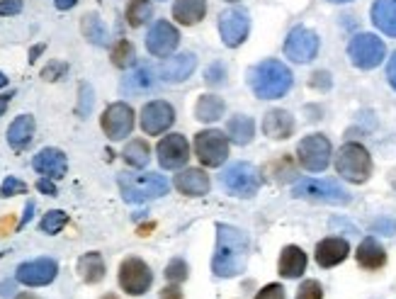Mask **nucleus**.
Here are the masks:
<instances>
[{
  "label": "nucleus",
  "mask_w": 396,
  "mask_h": 299,
  "mask_svg": "<svg viewBox=\"0 0 396 299\" xmlns=\"http://www.w3.org/2000/svg\"><path fill=\"white\" fill-rule=\"evenodd\" d=\"M248 260V236L228 224H217V251L212 258V270L217 278H236L243 273Z\"/></svg>",
  "instance_id": "nucleus-1"
},
{
  "label": "nucleus",
  "mask_w": 396,
  "mask_h": 299,
  "mask_svg": "<svg viewBox=\"0 0 396 299\" xmlns=\"http://www.w3.org/2000/svg\"><path fill=\"white\" fill-rule=\"evenodd\" d=\"M251 88L260 100H278L292 88V71L282 61L265 59L251 69Z\"/></svg>",
  "instance_id": "nucleus-2"
},
{
  "label": "nucleus",
  "mask_w": 396,
  "mask_h": 299,
  "mask_svg": "<svg viewBox=\"0 0 396 299\" xmlns=\"http://www.w3.org/2000/svg\"><path fill=\"white\" fill-rule=\"evenodd\" d=\"M117 183H119V190H122V197L127 199V202H132V205L163 197V194L168 192V180L159 173H141V175L119 173Z\"/></svg>",
  "instance_id": "nucleus-3"
},
{
  "label": "nucleus",
  "mask_w": 396,
  "mask_h": 299,
  "mask_svg": "<svg viewBox=\"0 0 396 299\" xmlns=\"http://www.w3.org/2000/svg\"><path fill=\"white\" fill-rule=\"evenodd\" d=\"M336 170L350 183H365L372 173V158L362 144H345L336 156Z\"/></svg>",
  "instance_id": "nucleus-4"
},
{
  "label": "nucleus",
  "mask_w": 396,
  "mask_h": 299,
  "mask_svg": "<svg viewBox=\"0 0 396 299\" xmlns=\"http://www.w3.org/2000/svg\"><path fill=\"white\" fill-rule=\"evenodd\" d=\"M292 194L299 199H312V202H326V205H348L350 194L333 180H299L292 188Z\"/></svg>",
  "instance_id": "nucleus-5"
},
{
  "label": "nucleus",
  "mask_w": 396,
  "mask_h": 299,
  "mask_svg": "<svg viewBox=\"0 0 396 299\" xmlns=\"http://www.w3.org/2000/svg\"><path fill=\"white\" fill-rule=\"evenodd\" d=\"M348 56H350V61L357 69L370 71V69H377V66L384 61L386 46L377 35L362 32V35H355L350 39V44H348Z\"/></svg>",
  "instance_id": "nucleus-6"
},
{
  "label": "nucleus",
  "mask_w": 396,
  "mask_h": 299,
  "mask_svg": "<svg viewBox=\"0 0 396 299\" xmlns=\"http://www.w3.org/2000/svg\"><path fill=\"white\" fill-rule=\"evenodd\" d=\"M297 156H299V163L307 170L321 173V170H326V165L331 163V141L323 134L304 136L297 146Z\"/></svg>",
  "instance_id": "nucleus-7"
},
{
  "label": "nucleus",
  "mask_w": 396,
  "mask_h": 299,
  "mask_svg": "<svg viewBox=\"0 0 396 299\" xmlns=\"http://www.w3.org/2000/svg\"><path fill=\"white\" fill-rule=\"evenodd\" d=\"M195 151H197V158L202 161L207 168H217V165H222L228 156L226 134L219 129L199 132V134L195 136Z\"/></svg>",
  "instance_id": "nucleus-8"
},
{
  "label": "nucleus",
  "mask_w": 396,
  "mask_h": 299,
  "mask_svg": "<svg viewBox=\"0 0 396 299\" xmlns=\"http://www.w3.org/2000/svg\"><path fill=\"white\" fill-rule=\"evenodd\" d=\"M222 185L236 197H253L260 188V175L251 163H233L224 170Z\"/></svg>",
  "instance_id": "nucleus-9"
},
{
  "label": "nucleus",
  "mask_w": 396,
  "mask_h": 299,
  "mask_svg": "<svg viewBox=\"0 0 396 299\" xmlns=\"http://www.w3.org/2000/svg\"><path fill=\"white\" fill-rule=\"evenodd\" d=\"M151 282H154V275L141 258H127L119 265V284H122L124 292L139 297L151 287Z\"/></svg>",
  "instance_id": "nucleus-10"
},
{
  "label": "nucleus",
  "mask_w": 396,
  "mask_h": 299,
  "mask_svg": "<svg viewBox=\"0 0 396 299\" xmlns=\"http://www.w3.org/2000/svg\"><path fill=\"white\" fill-rule=\"evenodd\" d=\"M285 54L297 64H309L318 54V37L307 27H294L285 42Z\"/></svg>",
  "instance_id": "nucleus-11"
},
{
  "label": "nucleus",
  "mask_w": 396,
  "mask_h": 299,
  "mask_svg": "<svg viewBox=\"0 0 396 299\" xmlns=\"http://www.w3.org/2000/svg\"><path fill=\"white\" fill-rule=\"evenodd\" d=\"M100 125H102V132L109 139L122 141L124 136H129L132 129H134V112H132L129 105H124V102H114V105H109L107 110H105Z\"/></svg>",
  "instance_id": "nucleus-12"
},
{
  "label": "nucleus",
  "mask_w": 396,
  "mask_h": 299,
  "mask_svg": "<svg viewBox=\"0 0 396 299\" xmlns=\"http://www.w3.org/2000/svg\"><path fill=\"white\" fill-rule=\"evenodd\" d=\"M56 273H59L56 260L37 258V260H30V263H22L15 273V280L20 284H27V287H44V284L54 282Z\"/></svg>",
  "instance_id": "nucleus-13"
},
{
  "label": "nucleus",
  "mask_w": 396,
  "mask_h": 299,
  "mask_svg": "<svg viewBox=\"0 0 396 299\" xmlns=\"http://www.w3.org/2000/svg\"><path fill=\"white\" fill-rule=\"evenodd\" d=\"M251 30V20H248V12L241 8H233V10L222 12L219 17V32H222V39L226 46H241L248 37Z\"/></svg>",
  "instance_id": "nucleus-14"
},
{
  "label": "nucleus",
  "mask_w": 396,
  "mask_h": 299,
  "mask_svg": "<svg viewBox=\"0 0 396 299\" xmlns=\"http://www.w3.org/2000/svg\"><path fill=\"white\" fill-rule=\"evenodd\" d=\"M175 122V110L165 100H154L141 110V129L149 136H159Z\"/></svg>",
  "instance_id": "nucleus-15"
},
{
  "label": "nucleus",
  "mask_w": 396,
  "mask_h": 299,
  "mask_svg": "<svg viewBox=\"0 0 396 299\" xmlns=\"http://www.w3.org/2000/svg\"><path fill=\"white\" fill-rule=\"evenodd\" d=\"M156 154H159V163L168 170L183 168L190 158V146L185 141L183 134H168L165 139L159 141L156 146Z\"/></svg>",
  "instance_id": "nucleus-16"
},
{
  "label": "nucleus",
  "mask_w": 396,
  "mask_h": 299,
  "mask_svg": "<svg viewBox=\"0 0 396 299\" xmlns=\"http://www.w3.org/2000/svg\"><path fill=\"white\" fill-rule=\"evenodd\" d=\"M180 44V35L170 22L165 20H159L154 27L149 30L146 35V49L151 51L154 56H168L178 49Z\"/></svg>",
  "instance_id": "nucleus-17"
},
{
  "label": "nucleus",
  "mask_w": 396,
  "mask_h": 299,
  "mask_svg": "<svg viewBox=\"0 0 396 299\" xmlns=\"http://www.w3.org/2000/svg\"><path fill=\"white\" fill-rule=\"evenodd\" d=\"M32 165H35L37 173L46 175V178H64L66 170H69V161H66L64 151L59 149H42L39 154L35 156V161H32Z\"/></svg>",
  "instance_id": "nucleus-18"
},
{
  "label": "nucleus",
  "mask_w": 396,
  "mask_h": 299,
  "mask_svg": "<svg viewBox=\"0 0 396 299\" xmlns=\"http://www.w3.org/2000/svg\"><path fill=\"white\" fill-rule=\"evenodd\" d=\"M195 66H197L195 54H178L161 66V78L165 83H183V80H188L192 75Z\"/></svg>",
  "instance_id": "nucleus-19"
},
{
  "label": "nucleus",
  "mask_w": 396,
  "mask_h": 299,
  "mask_svg": "<svg viewBox=\"0 0 396 299\" xmlns=\"http://www.w3.org/2000/svg\"><path fill=\"white\" fill-rule=\"evenodd\" d=\"M350 253V244L345 239H323L316 246V263L321 268H333V265L343 263Z\"/></svg>",
  "instance_id": "nucleus-20"
},
{
  "label": "nucleus",
  "mask_w": 396,
  "mask_h": 299,
  "mask_svg": "<svg viewBox=\"0 0 396 299\" xmlns=\"http://www.w3.org/2000/svg\"><path fill=\"white\" fill-rule=\"evenodd\" d=\"M262 132H265V136H270V139H289L294 132V120L289 112L285 110H273L268 112V115L262 117Z\"/></svg>",
  "instance_id": "nucleus-21"
},
{
  "label": "nucleus",
  "mask_w": 396,
  "mask_h": 299,
  "mask_svg": "<svg viewBox=\"0 0 396 299\" xmlns=\"http://www.w3.org/2000/svg\"><path fill=\"white\" fill-rule=\"evenodd\" d=\"M175 188L190 197H202L209 190V178L199 168H188L180 175H175Z\"/></svg>",
  "instance_id": "nucleus-22"
},
{
  "label": "nucleus",
  "mask_w": 396,
  "mask_h": 299,
  "mask_svg": "<svg viewBox=\"0 0 396 299\" xmlns=\"http://www.w3.org/2000/svg\"><path fill=\"white\" fill-rule=\"evenodd\" d=\"M307 270V253L299 246H285L282 255H280V275L282 278H299Z\"/></svg>",
  "instance_id": "nucleus-23"
},
{
  "label": "nucleus",
  "mask_w": 396,
  "mask_h": 299,
  "mask_svg": "<svg viewBox=\"0 0 396 299\" xmlns=\"http://www.w3.org/2000/svg\"><path fill=\"white\" fill-rule=\"evenodd\" d=\"M372 22L384 35L396 37V0H377L372 6Z\"/></svg>",
  "instance_id": "nucleus-24"
},
{
  "label": "nucleus",
  "mask_w": 396,
  "mask_h": 299,
  "mask_svg": "<svg viewBox=\"0 0 396 299\" xmlns=\"http://www.w3.org/2000/svg\"><path fill=\"white\" fill-rule=\"evenodd\" d=\"M357 263L367 270H379V268H384V263H386V251L381 248L379 241L367 236V239L360 244V248H357Z\"/></svg>",
  "instance_id": "nucleus-25"
},
{
  "label": "nucleus",
  "mask_w": 396,
  "mask_h": 299,
  "mask_svg": "<svg viewBox=\"0 0 396 299\" xmlns=\"http://www.w3.org/2000/svg\"><path fill=\"white\" fill-rule=\"evenodd\" d=\"M207 12V0H175L173 17L180 25H197Z\"/></svg>",
  "instance_id": "nucleus-26"
},
{
  "label": "nucleus",
  "mask_w": 396,
  "mask_h": 299,
  "mask_svg": "<svg viewBox=\"0 0 396 299\" xmlns=\"http://www.w3.org/2000/svg\"><path fill=\"white\" fill-rule=\"evenodd\" d=\"M32 136H35V117L20 115L10 125V129H8V144H10L12 149L20 151V149H25V146L30 144Z\"/></svg>",
  "instance_id": "nucleus-27"
},
{
  "label": "nucleus",
  "mask_w": 396,
  "mask_h": 299,
  "mask_svg": "<svg viewBox=\"0 0 396 299\" xmlns=\"http://www.w3.org/2000/svg\"><path fill=\"white\" fill-rule=\"evenodd\" d=\"M154 88V71L149 66H139L136 71L127 75L122 80V93L129 95H141V93H149Z\"/></svg>",
  "instance_id": "nucleus-28"
},
{
  "label": "nucleus",
  "mask_w": 396,
  "mask_h": 299,
  "mask_svg": "<svg viewBox=\"0 0 396 299\" xmlns=\"http://www.w3.org/2000/svg\"><path fill=\"white\" fill-rule=\"evenodd\" d=\"M78 275L83 282L98 284L105 278V260L100 253H85L78 260Z\"/></svg>",
  "instance_id": "nucleus-29"
},
{
  "label": "nucleus",
  "mask_w": 396,
  "mask_h": 299,
  "mask_svg": "<svg viewBox=\"0 0 396 299\" xmlns=\"http://www.w3.org/2000/svg\"><path fill=\"white\" fill-rule=\"evenodd\" d=\"M253 132H255V125H253V120H251V117H246V115L231 117V120H228V125H226L228 139H231L233 144H238V146L251 144Z\"/></svg>",
  "instance_id": "nucleus-30"
},
{
  "label": "nucleus",
  "mask_w": 396,
  "mask_h": 299,
  "mask_svg": "<svg viewBox=\"0 0 396 299\" xmlns=\"http://www.w3.org/2000/svg\"><path fill=\"white\" fill-rule=\"evenodd\" d=\"M224 115V100L217 95H202L195 105V117L199 122H217Z\"/></svg>",
  "instance_id": "nucleus-31"
},
{
  "label": "nucleus",
  "mask_w": 396,
  "mask_h": 299,
  "mask_svg": "<svg viewBox=\"0 0 396 299\" xmlns=\"http://www.w3.org/2000/svg\"><path fill=\"white\" fill-rule=\"evenodd\" d=\"M80 30H83L85 39L93 42L95 46H107V42H109L107 27L102 25V20H100L95 12H90V15L83 17V22H80Z\"/></svg>",
  "instance_id": "nucleus-32"
},
{
  "label": "nucleus",
  "mask_w": 396,
  "mask_h": 299,
  "mask_svg": "<svg viewBox=\"0 0 396 299\" xmlns=\"http://www.w3.org/2000/svg\"><path fill=\"white\" fill-rule=\"evenodd\" d=\"M122 156L132 168H146V165H149V158H151V149L144 139H134L124 146Z\"/></svg>",
  "instance_id": "nucleus-33"
},
{
  "label": "nucleus",
  "mask_w": 396,
  "mask_h": 299,
  "mask_svg": "<svg viewBox=\"0 0 396 299\" xmlns=\"http://www.w3.org/2000/svg\"><path fill=\"white\" fill-rule=\"evenodd\" d=\"M151 12H154V6H151L149 0H129L127 22L132 27H141L151 17Z\"/></svg>",
  "instance_id": "nucleus-34"
},
{
  "label": "nucleus",
  "mask_w": 396,
  "mask_h": 299,
  "mask_svg": "<svg viewBox=\"0 0 396 299\" xmlns=\"http://www.w3.org/2000/svg\"><path fill=\"white\" fill-rule=\"evenodd\" d=\"M66 224H69V215H66V212H61V210H51V212H46V215H44L39 229L44 231V234L54 236V234H59Z\"/></svg>",
  "instance_id": "nucleus-35"
},
{
  "label": "nucleus",
  "mask_w": 396,
  "mask_h": 299,
  "mask_svg": "<svg viewBox=\"0 0 396 299\" xmlns=\"http://www.w3.org/2000/svg\"><path fill=\"white\" fill-rule=\"evenodd\" d=\"M112 64L117 66V69H129V66L134 64V46L124 39L119 42L112 49Z\"/></svg>",
  "instance_id": "nucleus-36"
},
{
  "label": "nucleus",
  "mask_w": 396,
  "mask_h": 299,
  "mask_svg": "<svg viewBox=\"0 0 396 299\" xmlns=\"http://www.w3.org/2000/svg\"><path fill=\"white\" fill-rule=\"evenodd\" d=\"M165 278H168L170 282H183V280H188V263L180 258L170 260L168 268H165Z\"/></svg>",
  "instance_id": "nucleus-37"
},
{
  "label": "nucleus",
  "mask_w": 396,
  "mask_h": 299,
  "mask_svg": "<svg viewBox=\"0 0 396 299\" xmlns=\"http://www.w3.org/2000/svg\"><path fill=\"white\" fill-rule=\"evenodd\" d=\"M80 100H78V117H88L90 110H93V88L88 83H80L78 88Z\"/></svg>",
  "instance_id": "nucleus-38"
},
{
  "label": "nucleus",
  "mask_w": 396,
  "mask_h": 299,
  "mask_svg": "<svg viewBox=\"0 0 396 299\" xmlns=\"http://www.w3.org/2000/svg\"><path fill=\"white\" fill-rule=\"evenodd\" d=\"M25 192H27V183L12 178V175L0 185V194H3V197H12V194H25Z\"/></svg>",
  "instance_id": "nucleus-39"
},
{
  "label": "nucleus",
  "mask_w": 396,
  "mask_h": 299,
  "mask_svg": "<svg viewBox=\"0 0 396 299\" xmlns=\"http://www.w3.org/2000/svg\"><path fill=\"white\" fill-rule=\"evenodd\" d=\"M297 299H323V289L316 280H307V282L299 287Z\"/></svg>",
  "instance_id": "nucleus-40"
},
{
  "label": "nucleus",
  "mask_w": 396,
  "mask_h": 299,
  "mask_svg": "<svg viewBox=\"0 0 396 299\" xmlns=\"http://www.w3.org/2000/svg\"><path fill=\"white\" fill-rule=\"evenodd\" d=\"M66 71H69V66L61 64V61H54V64H49L44 71H42V78H44V80H59L61 75H66Z\"/></svg>",
  "instance_id": "nucleus-41"
},
{
  "label": "nucleus",
  "mask_w": 396,
  "mask_h": 299,
  "mask_svg": "<svg viewBox=\"0 0 396 299\" xmlns=\"http://www.w3.org/2000/svg\"><path fill=\"white\" fill-rule=\"evenodd\" d=\"M255 299H285V289L282 284L273 282V284H265L260 292L255 294Z\"/></svg>",
  "instance_id": "nucleus-42"
},
{
  "label": "nucleus",
  "mask_w": 396,
  "mask_h": 299,
  "mask_svg": "<svg viewBox=\"0 0 396 299\" xmlns=\"http://www.w3.org/2000/svg\"><path fill=\"white\" fill-rule=\"evenodd\" d=\"M204 78H207L209 85H222L224 78H226V71H224L222 64H214L212 69H207V73H204Z\"/></svg>",
  "instance_id": "nucleus-43"
},
{
  "label": "nucleus",
  "mask_w": 396,
  "mask_h": 299,
  "mask_svg": "<svg viewBox=\"0 0 396 299\" xmlns=\"http://www.w3.org/2000/svg\"><path fill=\"white\" fill-rule=\"evenodd\" d=\"M22 12V0H3L0 3V15H17Z\"/></svg>",
  "instance_id": "nucleus-44"
},
{
  "label": "nucleus",
  "mask_w": 396,
  "mask_h": 299,
  "mask_svg": "<svg viewBox=\"0 0 396 299\" xmlns=\"http://www.w3.org/2000/svg\"><path fill=\"white\" fill-rule=\"evenodd\" d=\"M37 190H39V192H44V194H49V197H56V194H59L56 185L51 183L49 178H39V180H37Z\"/></svg>",
  "instance_id": "nucleus-45"
},
{
  "label": "nucleus",
  "mask_w": 396,
  "mask_h": 299,
  "mask_svg": "<svg viewBox=\"0 0 396 299\" xmlns=\"http://www.w3.org/2000/svg\"><path fill=\"white\" fill-rule=\"evenodd\" d=\"M386 78H389L391 88L396 90V51H394V54H391V59H389V66H386Z\"/></svg>",
  "instance_id": "nucleus-46"
},
{
  "label": "nucleus",
  "mask_w": 396,
  "mask_h": 299,
  "mask_svg": "<svg viewBox=\"0 0 396 299\" xmlns=\"http://www.w3.org/2000/svg\"><path fill=\"white\" fill-rule=\"evenodd\" d=\"M0 297H3V299L15 297V282H12V280H8V282H0Z\"/></svg>",
  "instance_id": "nucleus-47"
},
{
  "label": "nucleus",
  "mask_w": 396,
  "mask_h": 299,
  "mask_svg": "<svg viewBox=\"0 0 396 299\" xmlns=\"http://www.w3.org/2000/svg\"><path fill=\"white\" fill-rule=\"evenodd\" d=\"M161 299H183V292H180L178 284H170L161 292Z\"/></svg>",
  "instance_id": "nucleus-48"
},
{
  "label": "nucleus",
  "mask_w": 396,
  "mask_h": 299,
  "mask_svg": "<svg viewBox=\"0 0 396 299\" xmlns=\"http://www.w3.org/2000/svg\"><path fill=\"white\" fill-rule=\"evenodd\" d=\"M314 85H316V88H328V85H331V75L321 71V73L314 75Z\"/></svg>",
  "instance_id": "nucleus-49"
},
{
  "label": "nucleus",
  "mask_w": 396,
  "mask_h": 299,
  "mask_svg": "<svg viewBox=\"0 0 396 299\" xmlns=\"http://www.w3.org/2000/svg\"><path fill=\"white\" fill-rule=\"evenodd\" d=\"M32 215H35V202H27V207H25V217H22V221H20V226H25L27 221L32 219Z\"/></svg>",
  "instance_id": "nucleus-50"
},
{
  "label": "nucleus",
  "mask_w": 396,
  "mask_h": 299,
  "mask_svg": "<svg viewBox=\"0 0 396 299\" xmlns=\"http://www.w3.org/2000/svg\"><path fill=\"white\" fill-rule=\"evenodd\" d=\"M54 3H56V8H59V10H71L78 0H54Z\"/></svg>",
  "instance_id": "nucleus-51"
},
{
  "label": "nucleus",
  "mask_w": 396,
  "mask_h": 299,
  "mask_svg": "<svg viewBox=\"0 0 396 299\" xmlns=\"http://www.w3.org/2000/svg\"><path fill=\"white\" fill-rule=\"evenodd\" d=\"M12 100V93H8V95H0V115L6 112V107H8V102Z\"/></svg>",
  "instance_id": "nucleus-52"
},
{
  "label": "nucleus",
  "mask_w": 396,
  "mask_h": 299,
  "mask_svg": "<svg viewBox=\"0 0 396 299\" xmlns=\"http://www.w3.org/2000/svg\"><path fill=\"white\" fill-rule=\"evenodd\" d=\"M42 51H44V44H39V46H35V49L30 51V61H37V56L42 54Z\"/></svg>",
  "instance_id": "nucleus-53"
},
{
  "label": "nucleus",
  "mask_w": 396,
  "mask_h": 299,
  "mask_svg": "<svg viewBox=\"0 0 396 299\" xmlns=\"http://www.w3.org/2000/svg\"><path fill=\"white\" fill-rule=\"evenodd\" d=\"M6 85H8V78H6V73L0 71V88H6Z\"/></svg>",
  "instance_id": "nucleus-54"
},
{
  "label": "nucleus",
  "mask_w": 396,
  "mask_h": 299,
  "mask_svg": "<svg viewBox=\"0 0 396 299\" xmlns=\"http://www.w3.org/2000/svg\"><path fill=\"white\" fill-rule=\"evenodd\" d=\"M17 299H37V297H35V294H20Z\"/></svg>",
  "instance_id": "nucleus-55"
},
{
  "label": "nucleus",
  "mask_w": 396,
  "mask_h": 299,
  "mask_svg": "<svg viewBox=\"0 0 396 299\" xmlns=\"http://www.w3.org/2000/svg\"><path fill=\"white\" fill-rule=\"evenodd\" d=\"M102 299H119V297H114V294H105Z\"/></svg>",
  "instance_id": "nucleus-56"
},
{
  "label": "nucleus",
  "mask_w": 396,
  "mask_h": 299,
  "mask_svg": "<svg viewBox=\"0 0 396 299\" xmlns=\"http://www.w3.org/2000/svg\"><path fill=\"white\" fill-rule=\"evenodd\" d=\"M328 3H350V0H328Z\"/></svg>",
  "instance_id": "nucleus-57"
},
{
  "label": "nucleus",
  "mask_w": 396,
  "mask_h": 299,
  "mask_svg": "<svg viewBox=\"0 0 396 299\" xmlns=\"http://www.w3.org/2000/svg\"><path fill=\"white\" fill-rule=\"evenodd\" d=\"M228 3H236V0H228Z\"/></svg>",
  "instance_id": "nucleus-58"
}]
</instances>
